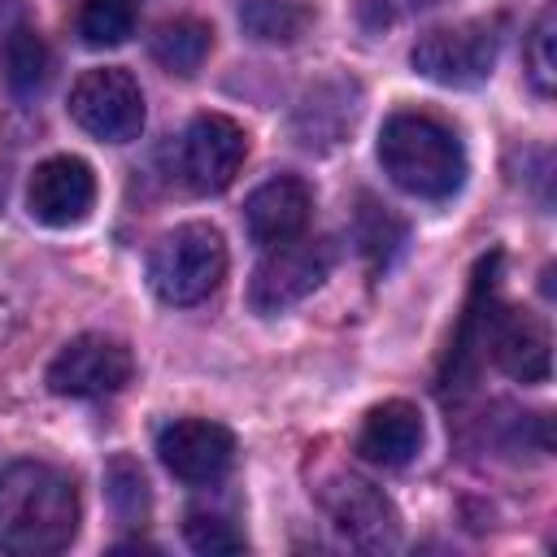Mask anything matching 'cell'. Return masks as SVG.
<instances>
[{
  "label": "cell",
  "mask_w": 557,
  "mask_h": 557,
  "mask_svg": "<svg viewBox=\"0 0 557 557\" xmlns=\"http://www.w3.org/2000/svg\"><path fill=\"white\" fill-rule=\"evenodd\" d=\"M335 270V244L331 239H287L278 248H265V257L257 261L252 278H248V305L252 313H283L292 305H300L305 296H313L326 274Z\"/></svg>",
  "instance_id": "4"
},
{
  "label": "cell",
  "mask_w": 557,
  "mask_h": 557,
  "mask_svg": "<svg viewBox=\"0 0 557 557\" xmlns=\"http://www.w3.org/2000/svg\"><path fill=\"white\" fill-rule=\"evenodd\" d=\"M131 348L109 339V335H78L70 344H61V352L48 366V387L57 396L70 400H96V396H113L131 383Z\"/></svg>",
  "instance_id": "8"
},
{
  "label": "cell",
  "mask_w": 557,
  "mask_h": 557,
  "mask_svg": "<svg viewBox=\"0 0 557 557\" xmlns=\"http://www.w3.org/2000/svg\"><path fill=\"white\" fill-rule=\"evenodd\" d=\"M183 540L191 553H205V557H222V553H244V535L235 531L231 518L213 513V509H191L183 518Z\"/></svg>",
  "instance_id": "21"
},
{
  "label": "cell",
  "mask_w": 557,
  "mask_h": 557,
  "mask_svg": "<svg viewBox=\"0 0 557 557\" xmlns=\"http://www.w3.org/2000/svg\"><path fill=\"white\" fill-rule=\"evenodd\" d=\"M479 348L496 361V370H505L518 383H544L553 370V339L548 326L531 313V309H513V305H492L483 318V335Z\"/></svg>",
  "instance_id": "9"
},
{
  "label": "cell",
  "mask_w": 557,
  "mask_h": 557,
  "mask_svg": "<svg viewBox=\"0 0 557 557\" xmlns=\"http://www.w3.org/2000/svg\"><path fill=\"white\" fill-rule=\"evenodd\" d=\"M553 22H557V13H553V4L535 17V26H531V35H527V74H531V87L540 91V96H553V83H557V61H553Z\"/></svg>",
  "instance_id": "22"
},
{
  "label": "cell",
  "mask_w": 557,
  "mask_h": 557,
  "mask_svg": "<svg viewBox=\"0 0 557 557\" xmlns=\"http://www.w3.org/2000/svg\"><path fill=\"white\" fill-rule=\"evenodd\" d=\"M104 496H109V505H113L117 522L139 527V522L148 518L152 492H148V479H144V470H139V461H135V457L117 453V457L104 466Z\"/></svg>",
  "instance_id": "19"
},
{
  "label": "cell",
  "mask_w": 557,
  "mask_h": 557,
  "mask_svg": "<svg viewBox=\"0 0 557 557\" xmlns=\"http://www.w3.org/2000/svg\"><path fill=\"white\" fill-rule=\"evenodd\" d=\"M422 440H426V426H422L418 405H409V400H383V405H374L361 418L357 453L370 466L396 470V466H409L422 453Z\"/></svg>",
  "instance_id": "14"
},
{
  "label": "cell",
  "mask_w": 557,
  "mask_h": 557,
  "mask_svg": "<svg viewBox=\"0 0 557 557\" xmlns=\"http://www.w3.org/2000/svg\"><path fill=\"white\" fill-rule=\"evenodd\" d=\"M396 4H405V9H431V4H440V0H396Z\"/></svg>",
  "instance_id": "23"
},
{
  "label": "cell",
  "mask_w": 557,
  "mask_h": 557,
  "mask_svg": "<svg viewBox=\"0 0 557 557\" xmlns=\"http://www.w3.org/2000/svg\"><path fill=\"white\" fill-rule=\"evenodd\" d=\"M48 44L39 39V30L30 26H13L4 35V48H0V74H4V87L17 96V100H30L44 91L48 83Z\"/></svg>",
  "instance_id": "15"
},
{
  "label": "cell",
  "mask_w": 557,
  "mask_h": 557,
  "mask_svg": "<svg viewBox=\"0 0 557 557\" xmlns=\"http://www.w3.org/2000/svg\"><path fill=\"white\" fill-rule=\"evenodd\" d=\"M244 157H248V135L226 113H196L178 135V178L200 196L226 191Z\"/></svg>",
  "instance_id": "7"
},
{
  "label": "cell",
  "mask_w": 557,
  "mask_h": 557,
  "mask_svg": "<svg viewBox=\"0 0 557 557\" xmlns=\"http://www.w3.org/2000/svg\"><path fill=\"white\" fill-rule=\"evenodd\" d=\"M400 244H405V222L392 218L379 200L361 196V209H357V248L366 252V261L374 270H383V265H392V257L400 252Z\"/></svg>",
  "instance_id": "20"
},
{
  "label": "cell",
  "mask_w": 557,
  "mask_h": 557,
  "mask_svg": "<svg viewBox=\"0 0 557 557\" xmlns=\"http://www.w3.org/2000/svg\"><path fill=\"white\" fill-rule=\"evenodd\" d=\"M309 213H313V191H309V183L296 178V174H274V178H265V183L244 200L248 239L261 244V248H278V244L305 235Z\"/></svg>",
  "instance_id": "13"
},
{
  "label": "cell",
  "mask_w": 557,
  "mask_h": 557,
  "mask_svg": "<svg viewBox=\"0 0 557 557\" xmlns=\"http://www.w3.org/2000/svg\"><path fill=\"white\" fill-rule=\"evenodd\" d=\"M322 505L331 509L335 527L357 544V548H392L396 535H400V513L396 505L366 479H335L326 492H322Z\"/></svg>",
  "instance_id": "12"
},
{
  "label": "cell",
  "mask_w": 557,
  "mask_h": 557,
  "mask_svg": "<svg viewBox=\"0 0 557 557\" xmlns=\"http://www.w3.org/2000/svg\"><path fill=\"white\" fill-rule=\"evenodd\" d=\"M213 48V30L200 22V17H174V22H161L148 39V52L157 65H165L170 74H196L205 65Z\"/></svg>",
  "instance_id": "16"
},
{
  "label": "cell",
  "mask_w": 557,
  "mask_h": 557,
  "mask_svg": "<svg viewBox=\"0 0 557 557\" xmlns=\"http://www.w3.org/2000/svg\"><path fill=\"white\" fill-rule=\"evenodd\" d=\"M157 457L178 483H191V487L218 483L235 461V435L209 418H178L161 426Z\"/></svg>",
  "instance_id": "10"
},
{
  "label": "cell",
  "mask_w": 557,
  "mask_h": 557,
  "mask_svg": "<svg viewBox=\"0 0 557 557\" xmlns=\"http://www.w3.org/2000/svg\"><path fill=\"white\" fill-rule=\"evenodd\" d=\"M226 274V244L209 222H183L165 231L148 257V283L165 305H200Z\"/></svg>",
  "instance_id": "3"
},
{
  "label": "cell",
  "mask_w": 557,
  "mask_h": 557,
  "mask_svg": "<svg viewBox=\"0 0 557 557\" xmlns=\"http://www.w3.org/2000/svg\"><path fill=\"white\" fill-rule=\"evenodd\" d=\"M496 52H500V35L492 22H453L426 30L413 44L409 61L422 78L440 87H479L492 78Z\"/></svg>",
  "instance_id": "5"
},
{
  "label": "cell",
  "mask_w": 557,
  "mask_h": 557,
  "mask_svg": "<svg viewBox=\"0 0 557 557\" xmlns=\"http://www.w3.org/2000/svg\"><path fill=\"white\" fill-rule=\"evenodd\" d=\"M78 535V487L48 461L0 466V548L13 557H52Z\"/></svg>",
  "instance_id": "1"
},
{
  "label": "cell",
  "mask_w": 557,
  "mask_h": 557,
  "mask_svg": "<svg viewBox=\"0 0 557 557\" xmlns=\"http://www.w3.org/2000/svg\"><path fill=\"white\" fill-rule=\"evenodd\" d=\"M379 165L383 174L418 196V200H448L466 183V148L457 131L431 113L400 109L379 131Z\"/></svg>",
  "instance_id": "2"
},
{
  "label": "cell",
  "mask_w": 557,
  "mask_h": 557,
  "mask_svg": "<svg viewBox=\"0 0 557 557\" xmlns=\"http://www.w3.org/2000/svg\"><path fill=\"white\" fill-rule=\"evenodd\" d=\"M70 117L104 144H131L144 131V91L122 65L83 70L70 87Z\"/></svg>",
  "instance_id": "6"
},
{
  "label": "cell",
  "mask_w": 557,
  "mask_h": 557,
  "mask_svg": "<svg viewBox=\"0 0 557 557\" xmlns=\"http://www.w3.org/2000/svg\"><path fill=\"white\" fill-rule=\"evenodd\" d=\"M135 17H139V0H83L78 39L87 48H117L131 39Z\"/></svg>",
  "instance_id": "18"
},
{
  "label": "cell",
  "mask_w": 557,
  "mask_h": 557,
  "mask_svg": "<svg viewBox=\"0 0 557 557\" xmlns=\"http://www.w3.org/2000/svg\"><path fill=\"white\" fill-rule=\"evenodd\" d=\"M96 205V174L83 157H48L26 183V209L35 222L65 231L78 226Z\"/></svg>",
  "instance_id": "11"
},
{
  "label": "cell",
  "mask_w": 557,
  "mask_h": 557,
  "mask_svg": "<svg viewBox=\"0 0 557 557\" xmlns=\"http://www.w3.org/2000/svg\"><path fill=\"white\" fill-rule=\"evenodd\" d=\"M313 22L305 0H239V26L261 44H296Z\"/></svg>",
  "instance_id": "17"
}]
</instances>
